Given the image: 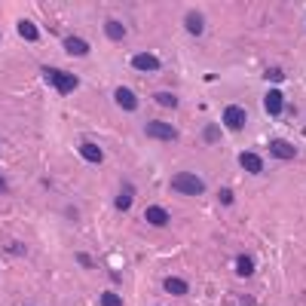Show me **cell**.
Listing matches in <instances>:
<instances>
[{"label": "cell", "instance_id": "14", "mask_svg": "<svg viewBox=\"0 0 306 306\" xmlns=\"http://www.w3.org/2000/svg\"><path fill=\"white\" fill-rule=\"evenodd\" d=\"M64 52L83 58V55H89V43H86L83 37H64Z\"/></svg>", "mask_w": 306, "mask_h": 306}, {"label": "cell", "instance_id": "6", "mask_svg": "<svg viewBox=\"0 0 306 306\" xmlns=\"http://www.w3.org/2000/svg\"><path fill=\"white\" fill-rule=\"evenodd\" d=\"M264 110H267L270 116H279V113L285 110V95H282L279 89H270V92L264 95Z\"/></svg>", "mask_w": 306, "mask_h": 306}, {"label": "cell", "instance_id": "7", "mask_svg": "<svg viewBox=\"0 0 306 306\" xmlns=\"http://www.w3.org/2000/svg\"><path fill=\"white\" fill-rule=\"evenodd\" d=\"M132 67H135V70H159L162 61H159L153 52H138V55H132Z\"/></svg>", "mask_w": 306, "mask_h": 306}, {"label": "cell", "instance_id": "25", "mask_svg": "<svg viewBox=\"0 0 306 306\" xmlns=\"http://www.w3.org/2000/svg\"><path fill=\"white\" fill-rule=\"evenodd\" d=\"M9 251H12V254H25V245H21V242H12Z\"/></svg>", "mask_w": 306, "mask_h": 306}, {"label": "cell", "instance_id": "17", "mask_svg": "<svg viewBox=\"0 0 306 306\" xmlns=\"http://www.w3.org/2000/svg\"><path fill=\"white\" fill-rule=\"evenodd\" d=\"M132 199H135V187H132V184H123V190H120V196H116V208H120V211H129V208H132Z\"/></svg>", "mask_w": 306, "mask_h": 306}, {"label": "cell", "instance_id": "24", "mask_svg": "<svg viewBox=\"0 0 306 306\" xmlns=\"http://www.w3.org/2000/svg\"><path fill=\"white\" fill-rule=\"evenodd\" d=\"M77 264H80V267H86V270H92V257H89V254H83V251L77 254Z\"/></svg>", "mask_w": 306, "mask_h": 306}, {"label": "cell", "instance_id": "9", "mask_svg": "<svg viewBox=\"0 0 306 306\" xmlns=\"http://www.w3.org/2000/svg\"><path fill=\"white\" fill-rule=\"evenodd\" d=\"M144 221H147L150 227H166V224L172 221V215H169L162 205H147V208H144Z\"/></svg>", "mask_w": 306, "mask_h": 306}, {"label": "cell", "instance_id": "15", "mask_svg": "<svg viewBox=\"0 0 306 306\" xmlns=\"http://www.w3.org/2000/svg\"><path fill=\"white\" fill-rule=\"evenodd\" d=\"M18 37H25L28 43H37V40H40V31H37V25H34L31 18H21V21H18Z\"/></svg>", "mask_w": 306, "mask_h": 306}, {"label": "cell", "instance_id": "2", "mask_svg": "<svg viewBox=\"0 0 306 306\" xmlns=\"http://www.w3.org/2000/svg\"><path fill=\"white\" fill-rule=\"evenodd\" d=\"M169 187H172L175 193H181V196H202V193H205V181H202L196 172H178V175L169 181Z\"/></svg>", "mask_w": 306, "mask_h": 306}, {"label": "cell", "instance_id": "22", "mask_svg": "<svg viewBox=\"0 0 306 306\" xmlns=\"http://www.w3.org/2000/svg\"><path fill=\"white\" fill-rule=\"evenodd\" d=\"M267 80H273V83H282L285 80V70L282 67H267V74H264Z\"/></svg>", "mask_w": 306, "mask_h": 306}, {"label": "cell", "instance_id": "10", "mask_svg": "<svg viewBox=\"0 0 306 306\" xmlns=\"http://www.w3.org/2000/svg\"><path fill=\"white\" fill-rule=\"evenodd\" d=\"M113 101H116L123 110H138V98H135V92H132L129 86H116V92H113Z\"/></svg>", "mask_w": 306, "mask_h": 306}, {"label": "cell", "instance_id": "5", "mask_svg": "<svg viewBox=\"0 0 306 306\" xmlns=\"http://www.w3.org/2000/svg\"><path fill=\"white\" fill-rule=\"evenodd\" d=\"M270 156H276V159H294L297 156V147L291 144V141H285V138H273L270 141Z\"/></svg>", "mask_w": 306, "mask_h": 306}, {"label": "cell", "instance_id": "4", "mask_svg": "<svg viewBox=\"0 0 306 306\" xmlns=\"http://www.w3.org/2000/svg\"><path fill=\"white\" fill-rule=\"evenodd\" d=\"M221 123H224L230 132H242V129H245V123H248V113H245V107H239V104H230V107L224 110Z\"/></svg>", "mask_w": 306, "mask_h": 306}, {"label": "cell", "instance_id": "8", "mask_svg": "<svg viewBox=\"0 0 306 306\" xmlns=\"http://www.w3.org/2000/svg\"><path fill=\"white\" fill-rule=\"evenodd\" d=\"M239 166H242L248 175H264V159H261L257 153H251V150H242V153H239Z\"/></svg>", "mask_w": 306, "mask_h": 306}, {"label": "cell", "instance_id": "11", "mask_svg": "<svg viewBox=\"0 0 306 306\" xmlns=\"http://www.w3.org/2000/svg\"><path fill=\"white\" fill-rule=\"evenodd\" d=\"M77 150H80V156H83L86 162H92V166L104 162V150H101V147H98L95 141H83V144H80Z\"/></svg>", "mask_w": 306, "mask_h": 306}, {"label": "cell", "instance_id": "12", "mask_svg": "<svg viewBox=\"0 0 306 306\" xmlns=\"http://www.w3.org/2000/svg\"><path fill=\"white\" fill-rule=\"evenodd\" d=\"M184 28H187V34H193V37H199V34L205 31V18H202V12H196V9H190V12L184 15Z\"/></svg>", "mask_w": 306, "mask_h": 306}, {"label": "cell", "instance_id": "3", "mask_svg": "<svg viewBox=\"0 0 306 306\" xmlns=\"http://www.w3.org/2000/svg\"><path fill=\"white\" fill-rule=\"evenodd\" d=\"M144 135L153 141H178V129L172 123H162V120H150L144 126Z\"/></svg>", "mask_w": 306, "mask_h": 306}, {"label": "cell", "instance_id": "21", "mask_svg": "<svg viewBox=\"0 0 306 306\" xmlns=\"http://www.w3.org/2000/svg\"><path fill=\"white\" fill-rule=\"evenodd\" d=\"M98 300H101V306H123V297H120L116 291H104Z\"/></svg>", "mask_w": 306, "mask_h": 306}, {"label": "cell", "instance_id": "26", "mask_svg": "<svg viewBox=\"0 0 306 306\" xmlns=\"http://www.w3.org/2000/svg\"><path fill=\"white\" fill-rule=\"evenodd\" d=\"M0 193H9V184H6V178L0 175Z\"/></svg>", "mask_w": 306, "mask_h": 306}, {"label": "cell", "instance_id": "16", "mask_svg": "<svg viewBox=\"0 0 306 306\" xmlns=\"http://www.w3.org/2000/svg\"><path fill=\"white\" fill-rule=\"evenodd\" d=\"M162 288H166L169 294H175V297H184V294L190 291V288H187V282H184V279H178V276H169V279L162 282Z\"/></svg>", "mask_w": 306, "mask_h": 306}, {"label": "cell", "instance_id": "18", "mask_svg": "<svg viewBox=\"0 0 306 306\" xmlns=\"http://www.w3.org/2000/svg\"><path fill=\"white\" fill-rule=\"evenodd\" d=\"M236 273H239V276H251V273H254V261H251L248 254H239V257H236Z\"/></svg>", "mask_w": 306, "mask_h": 306}, {"label": "cell", "instance_id": "23", "mask_svg": "<svg viewBox=\"0 0 306 306\" xmlns=\"http://www.w3.org/2000/svg\"><path fill=\"white\" fill-rule=\"evenodd\" d=\"M218 199H221L224 205H233V190H230V187H224V190L218 193Z\"/></svg>", "mask_w": 306, "mask_h": 306}, {"label": "cell", "instance_id": "13", "mask_svg": "<svg viewBox=\"0 0 306 306\" xmlns=\"http://www.w3.org/2000/svg\"><path fill=\"white\" fill-rule=\"evenodd\" d=\"M104 34H107V40H113V43H120V40H126V25L120 21V18H107L104 21Z\"/></svg>", "mask_w": 306, "mask_h": 306}, {"label": "cell", "instance_id": "19", "mask_svg": "<svg viewBox=\"0 0 306 306\" xmlns=\"http://www.w3.org/2000/svg\"><path fill=\"white\" fill-rule=\"evenodd\" d=\"M153 98H156V104H159V107H172V110L178 107V95H175V92H156Z\"/></svg>", "mask_w": 306, "mask_h": 306}, {"label": "cell", "instance_id": "1", "mask_svg": "<svg viewBox=\"0 0 306 306\" xmlns=\"http://www.w3.org/2000/svg\"><path fill=\"white\" fill-rule=\"evenodd\" d=\"M40 74H43V80H46L49 86H55L58 95H70V92L80 86V77H77V74H67V70H61V67H43Z\"/></svg>", "mask_w": 306, "mask_h": 306}, {"label": "cell", "instance_id": "20", "mask_svg": "<svg viewBox=\"0 0 306 306\" xmlns=\"http://www.w3.org/2000/svg\"><path fill=\"white\" fill-rule=\"evenodd\" d=\"M202 138H205V144H215V141L221 138V126H218V123H208L205 132H202Z\"/></svg>", "mask_w": 306, "mask_h": 306}]
</instances>
